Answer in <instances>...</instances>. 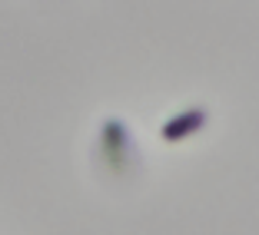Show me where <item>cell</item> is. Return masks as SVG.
I'll list each match as a JSON object with an SVG mask.
<instances>
[{
    "instance_id": "1",
    "label": "cell",
    "mask_w": 259,
    "mask_h": 235,
    "mask_svg": "<svg viewBox=\"0 0 259 235\" xmlns=\"http://www.w3.org/2000/svg\"><path fill=\"white\" fill-rule=\"evenodd\" d=\"M203 126H206V109H186V113L173 116L169 123H163L160 136L169 139V143H176V139L190 136V133H196V129H203Z\"/></svg>"
}]
</instances>
